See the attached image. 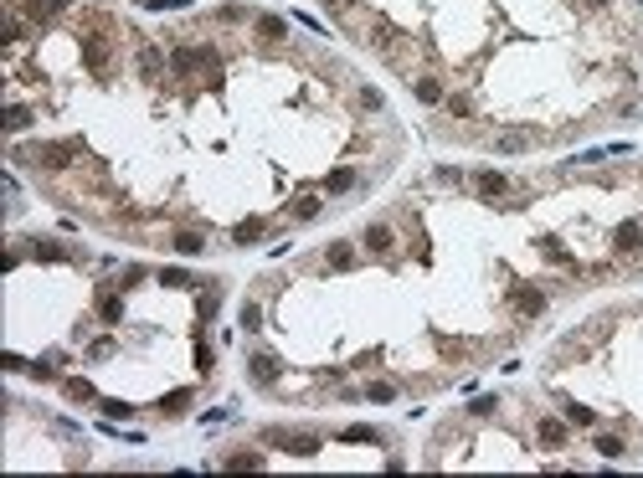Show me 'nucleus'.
<instances>
[{
    "instance_id": "nucleus-1",
    "label": "nucleus",
    "mask_w": 643,
    "mask_h": 478,
    "mask_svg": "<svg viewBox=\"0 0 643 478\" xmlns=\"http://www.w3.org/2000/svg\"><path fill=\"white\" fill-rule=\"evenodd\" d=\"M77 139H47V144H26V149H16V160H26V165H36V170H67L72 160H77Z\"/></svg>"
},
{
    "instance_id": "nucleus-2",
    "label": "nucleus",
    "mask_w": 643,
    "mask_h": 478,
    "mask_svg": "<svg viewBox=\"0 0 643 478\" xmlns=\"http://www.w3.org/2000/svg\"><path fill=\"white\" fill-rule=\"evenodd\" d=\"M263 442H268V447H283V452H298V458L319 452V438H314V432H288V427H268Z\"/></svg>"
},
{
    "instance_id": "nucleus-3",
    "label": "nucleus",
    "mask_w": 643,
    "mask_h": 478,
    "mask_svg": "<svg viewBox=\"0 0 643 478\" xmlns=\"http://www.w3.org/2000/svg\"><path fill=\"white\" fill-rule=\"evenodd\" d=\"M211 62H217V52H211V47H175V52H170L175 77H190L196 67H211Z\"/></svg>"
},
{
    "instance_id": "nucleus-4",
    "label": "nucleus",
    "mask_w": 643,
    "mask_h": 478,
    "mask_svg": "<svg viewBox=\"0 0 643 478\" xmlns=\"http://www.w3.org/2000/svg\"><path fill=\"white\" fill-rule=\"evenodd\" d=\"M82 62H88L98 77H109V36H103V31H88V36H82Z\"/></svg>"
},
{
    "instance_id": "nucleus-5",
    "label": "nucleus",
    "mask_w": 643,
    "mask_h": 478,
    "mask_svg": "<svg viewBox=\"0 0 643 478\" xmlns=\"http://www.w3.org/2000/svg\"><path fill=\"white\" fill-rule=\"evenodd\" d=\"M509 303H514V314H525V319L546 314V293H541V288H514V293H509Z\"/></svg>"
},
{
    "instance_id": "nucleus-6",
    "label": "nucleus",
    "mask_w": 643,
    "mask_h": 478,
    "mask_svg": "<svg viewBox=\"0 0 643 478\" xmlns=\"http://www.w3.org/2000/svg\"><path fill=\"white\" fill-rule=\"evenodd\" d=\"M535 139H541V134H530V129H509V134H495L489 144H495L499 155H520V149H530Z\"/></svg>"
},
{
    "instance_id": "nucleus-7",
    "label": "nucleus",
    "mask_w": 643,
    "mask_h": 478,
    "mask_svg": "<svg viewBox=\"0 0 643 478\" xmlns=\"http://www.w3.org/2000/svg\"><path fill=\"white\" fill-rule=\"evenodd\" d=\"M247 371H252V381H257V386H273V381H278V355H268V350H252Z\"/></svg>"
},
{
    "instance_id": "nucleus-8",
    "label": "nucleus",
    "mask_w": 643,
    "mask_h": 478,
    "mask_svg": "<svg viewBox=\"0 0 643 478\" xmlns=\"http://www.w3.org/2000/svg\"><path fill=\"white\" fill-rule=\"evenodd\" d=\"M612 247L623 252V257H633V252L643 247V227H638V222H623V227L612 232Z\"/></svg>"
},
{
    "instance_id": "nucleus-9",
    "label": "nucleus",
    "mask_w": 643,
    "mask_h": 478,
    "mask_svg": "<svg viewBox=\"0 0 643 478\" xmlns=\"http://www.w3.org/2000/svg\"><path fill=\"white\" fill-rule=\"evenodd\" d=\"M62 11H67V0H26V16L31 21H57Z\"/></svg>"
},
{
    "instance_id": "nucleus-10",
    "label": "nucleus",
    "mask_w": 643,
    "mask_h": 478,
    "mask_svg": "<svg viewBox=\"0 0 643 478\" xmlns=\"http://www.w3.org/2000/svg\"><path fill=\"white\" fill-rule=\"evenodd\" d=\"M412 93H417L422 103H443V82H438L433 72H422V77H412Z\"/></svg>"
},
{
    "instance_id": "nucleus-11",
    "label": "nucleus",
    "mask_w": 643,
    "mask_h": 478,
    "mask_svg": "<svg viewBox=\"0 0 643 478\" xmlns=\"http://www.w3.org/2000/svg\"><path fill=\"white\" fill-rule=\"evenodd\" d=\"M391 242H396V237H391V227H386V222H371V227H366V247H371V252H391Z\"/></svg>"
},
{
    "instance_id": "nucleus-12",
    "label": "nucleus",
    "mask_w": 643,
    "mask_h": 478,
    "mask_svg": "<svg viewBox=\"0 0 643 478\" xmlns=\"http://www.w3.org/2000/svg\"><path fill=\"white\" fill-rule=\"evenodd\" d=\"M222 468H232V473H247V468H263V452H247V447H237L232 458H222Z\"/></svg>"
},
{
    "instance_id": "nucleus-13",
    "label": "nucleus",
    "mask_w": 643,
    "mask_h": 478,
    "mask_svg": "<svg viewBox=\"0 0 643 478\" xmlns=\"http://www.w3.org/2000/svg\"><path fill=\"white\" fill-rule=\"evenodd\" d=\"M474 185H479V195H504V190H509V180L499 175V170H479Z\"/></svg>"
},
{
    "instance_id": "nucleus-14",
    "label": "nucleus",
    "mask_w": 643,
    "mask_h": 478,
    "mask_svg": "<svg viewBox=\"0 0 643 478\" xmlns=\"http://www.w3.org/2000/svg\"><path fill=\"white\" fill-rule=\"evenodd\" d=\"M257 237H263V222H257V216H247V222H237V227H232V242H237V247L257 242Z\"/></svg>"
},
{
    "instance_id": "nucleus-15",
    "label": "nucleus",
    "mask_w": 643,
    "mask_h": 478,
    "mask_svg": "<svg viewBox=\"0 0 643 478\" xmlns=\"http://www.w3.org/2000/svg\"><path fill=\"white\" fill-rule=\"evenodd\" d=\"M325 268H355V252H350V242H330V252H325Z\"/></svg>"
},
{
    "instance_id": "nucleus-16",
    "label": "nucleus",
    "mask_w": 643,
    "mask_h": 478,
    "mask_svg": "<svg viewBox=\"0 0 643 478\" xmlns=\"http://www.w3.org/2000/svg\"><path fill=\"white\" fill-rule=\"evenodd\" d=\"M98 314H103V324H119L124 319V298L119 293H98Z\"/></svg>"
},
{
    "instance_id": "nucleus-17",
    "label": "nucleus",
    "mask_w": 643,
    "mask_h": 478,
    "mask_svg": "<svg viewBox=\"0 0 643 478\" xmlns=\"http://www.w3.org/2000/svg\"><path fill=\"white\" fill-rule=\"evenodd\" d=\"M257 36L283 41V36H288V21H278V16H257Z\"/></svg>"
},
{
    "instance_id": "nucleus-18",
    "label": "nucleus",
    "mask_w": 643,
    "mask_h": 478,
    "mask_svg": "<svg viewBox=\"0 0 643 478\" xmlns=\"http://www.w3.org/2000/svg\"><path fill=\"white\" fill-rule=\"evenodd\" d=\"M535 432H541V442H546V447H561V442H566V427L556 422V417H546V422L535 427Z\"/></svg>"
},
{
    "instance_id": "nucleus-19",
    "label": "nucleus",
    "mask_w": 643,
    "mask_h": 478,
    "mask_svg": "<svg viewBox=\"0 0 643 478\" xmlns=\"http://www.w3.org/2000/svg\"><path fill=\"white\" fill-rule=\"evenodd\" d=\"M185 406H190V391H185V386H180V391H170V396L160 401V411H165V417H180Z\"/></svg>"
},
{
    "instance_id": "nucleus-20",
    "label": "nucleus",
    "mask_w": 643,
    "mask_h": 478,
    "mask_svg": "<svg viewBox=\"0 0 643 478\" xmlns=\"http://www.w3.org/2000/svg\"><path fill=\"white\" fill-rule=\"evenodd\" d=\"M26 124H31V108H26V103H11V108H6V129H11V134H21Z\"/></svg>"
},
{
    "instance_id": "nucleus-21",
    "label": "nucleus",
    "mask_w": 643,
    "mask_h": 478,
    "mask_svg": "<svg viewBox=\"0 0 643 478\" xmlns=\"http://www.w3.org/2000/svg\"><path fill=\"white\" fill-rule=\"evenodd\" d=\"M139 72H144V82L160 77V52L155 47H139Z\"/></svg>"
},
{
    "instance_id": "nucleus-22",
    "label": "nucleus",
    "mask_w": 643,
    "mask_h": 478,
    "mask_svg": "<svg viewBox=\"0 0 643 478\" xmlns=\"http://www.w3.org/2000/svg\"><path fill=\"white\" fill-rule=\"evenodd\" d=\"M175 252H185V257H196V252H206V242H201V232H175Z\"/></svg>"
},
{
    "instance_id": "nucleus-23",
    "label": "nucleus",
    "mask_w": 643,
    "mask_h": 478,
    "mask_svg": "<svg viewBox=\"0 0 643 478\" xmlns=\"http://www.w3.org/2000/svg\"><path fill=\"white\" fill-rule=\"evenodd\" d=\"M319 216V195H298L293 201V222H314Z\"/></svg>"
},
{
    "instance_id": "nucleus-24",
    "label": "nucleus",
    "mask_w": 643,
    "mask_h": 478,
    "mask_svg": "<svg viewBox=\"0 0 643 478\" xmlns=\"http://www.w3.org/2000/svg\"><path fill=\"white\" fill-rule=\"evenodd\" d=\"M541 252L551 257V263H561V268H571V252H566L561 242H556V237H541Z\"/></svg>"
},
{
    "instance_id": "nucleus-25",
    "label": "nucleus",
    "mask_w": 643,
    "mask_h": 478,
    "mask_svg": "<svg viewBox=\"0 0 643 478\" xmlns=\"http://www.w3.org/2000/svg\"><path fill=\"white\" fill-rule=\"evenodd\" d=\"M566 422H571V427H592V422H597V411H587L582 401H566Z\"/></svg>"
},
{
    "instance_id": "nucleus-26",
    "label": "nucleus",
    "mask_w": 643,
    "mask_h": 478,
    "mask_svg": "<svg viewBox=\"0 0 643 478\" xmlns=\"http://www.w3.org/2000/svg\"><path fill=\"white\" fill-rule=\"evenodd\" d=\"M62 391H67V401H93V381H82V376H72Z\"/></svg>"
},
{
    "instance_id": "nucleus-27",
    "label": "nucleus",
    "mask_w": 643,
    "mask_h": 478,
    "mask_svg": "<svg viewBox=\"0 0 643 478\" xmlns=\"http://www.w3.org/2000/svg\"><path fill=\"white\" fill-rule=\"evenodd\" d=\"M355 185V170H330L325 175V190H350Z\"/></svg>"
},
{
    "instance_id": "nucleus-28",
    "label": "nucleus",
    "mask_w": 643,
    "mask_h": 478,
    "mask_svg": "<svg viewBox=\"0 0 643 478\" xmlns=\"http://www.w3.org/2000/svg\"><path fill=\"white\" fill-rule=\"evenodd\" d=\"M31 252H36V257H52V263H62V257H72V252L62 247V242H31Z\"/></svg>"
},
{
    "instance_id": "nucleus-29",
    "label": "nucleus",
    "mask_w": 643,
    "mask_h": 478,
    "mask_svg": "<svg viewBox=\"0 0 643 478\" xmlns=\"http://www.w3.org/2000/svg\"><path fill=\"white\" fill-rule=\"evenodd\" d=\"M340 438H345V442H381V432L376 427H345Z\"/></svg>"
},
{
    "instance_id": "nucleus-30",
    "label": "nucleus",
    "mask_w": 643,
    "mask_h": 478,
    "mask_svg": "<svg viewBox=\"0 0 643 478\" xmlns=\"http://www.w3.org/2000/svg\"><path fill=\"white\" fill-rule=\"evenodd\" d=\"M103 417H109V422H129V417H134V406H129V401H103Z\"/></svg>"
},
{
    "instance_id": "nucleus-31",
    "label": "nucleus",
    "mask_w": 643,
    "mask_h": 478,
    "mask_svg": "<svg viewBox=\"0 0 643 478\" xmlns=\"http://www.w3.org/2000/svg\"><path fill=\"white\" fill-rule=\"evenodd\" d=\"M438 350H443L448 360H463V355H468V344H463V340H448V335H438Z\"/></svg>"
},
{
    "instance_id": "nucleus-32",
    "label": "nucleus",
    "mask_w": 643,
    "mask_h": 478,
    "mask_svg": "<svg viewBox=\"0 0 643 478\" xmlns=\"http://www.w3.org/2000/svg\"><path fill=\"white\" fill-rule=\"evenodd\" d=\"M160 283H165V288H185V283H190V273H185V268H165V273H160Z\"/></svg>"
},
{
    "instance_id": "nucleus-33",
    "label": "nucleus",
    "mask_w": 643,
    "mask_h": 478,
    "mask_svg": "<svg viewBox=\"0 0 643 478\" xmlns=\"http://www.w3.org/2000/svg\"><path fill=\"white\" fill-rule=\"evenodd\" d=\"M366 396H371V401H391V396H396V386H391V381H371V386H366Z\"/></svg>"
},
{
    "instance_id": "nucleus-34",
    "label": "nucleus",
    "mask_w": 643,
    "mask_h": 478,
    "mask_svg": "<svg viewBox=\"0 0 643 478\" xmlns=\"http://www.w3.org/2000/svg\"><path fill=\"white\" fill-rule=\"evenodd\" d=\"M597 452L603 458H623V438H597Z\"/></svg>"
},
{
    "instance_id": "nucleus-35",
    "label": "nucleus",
    "mask_w": 643,
    "mask_h": 478,
    "mask_svg": "<svg viewBox=\"0 0 643 478\" xmlns=\"http://www.w3.org/2000/svg\"><path fill=\"white\" fill-rule=\"evenodd\" d=\"M448 103V114H458V119H468V114H474V103H468L463 93H453V98H443Z\"/></svg>"
},
{
    "instance_id": "nucleus-36",
    "label": "nucleus",
    "mask_w": 643,
    "mask_h": 478,
    "mask_svg": "<svg viewBox=\"0 0 643 478\" xmlns=\"http://www.w3.org/2000/svg\"><path fill=\"white\" fill-rule=\"evenodd\" d=\"M257 324H263V309H257V303H242V330H257Z\"/></svg>"
},
{
    "instance_id": "nucleus-37",
    "label": "nucleus",
    "mask_w": 643,
    "mask_h": 478,
    "mask_svg": "<svg viewBox=\"0 0 643 478\" xmlns=\"http://www.w3.org/2000/svg\"><path fill=\"white\" fill-rule=\"evenodd\" d=\"M139 6H149V11H180V6H190V0H139Z\"/></svg>"
},
{
    "instance_id": "nucleus-38",
    "label": "nucleus",
    "mask_w": 643,
    "mask_h": 478,
    "mask_svg": "<svg viewBox=\"0 0 643 478\" xmlns=\"http://www.w3.org/2000/svg\"><path fill=\"white\" fill-rule=\"evenodd\" d=\"M134 283H144V268H124V278H119V288H134Z\"/></svg>"
},
{
    "instance_id": "nucleus-39",
    "label": "nucleus",
    "mask_w": 643,
    "mask_h": 478,
    "mask_svg": "<svg viewBox=\"0 0 643 478\" xmlns=\"http://www.w3.org/2000/svg\"><path fill=\"white\" fill-rule=\"evenodd\" d=\"M103 355H114V340H98L93 350H88V360H103Z\"/></svg>"
},
{
    "instance_id": "nucleus-40",
    "label": "nucleus",
    "mask_w": 643,
    "mask_h": 478,
    "mask_svg": "<svg viewBox=\"0 0 643 478\" xmlns=\"http://www.w3.org/2000/svg\"><path fill=\"white\" fill-rule=\"evenodd\" d=\"M196 371H211V344H196Z\"/></svg>"
},
{
    "instance_id": "nucleus-41",
    "label": "nucleus",
    "mask_w": 643,
    "mask_h": 478,
    "mask_svg": "<svg viewBox=\"0 0 643 478\" xmlns=\"http://www.w3.org/2000/svg\"><path fill=\"white\" fill-rule=\"evenodd\" d=\"M495 406H499L495 396H479V401H474V417H489V411H495Z\"/></svg>"
},
{
    "instance_id": "nucleus-42",
    "label": "nucleus",
    "mask_w": 643,
    "mask_h": 478,
    "mask_svg": "<svg viewBox=\"0 0 643 478\" xmlns=\"http://www.w3.org/2000/svg\"><path fill=\"white\" fill-rule=\"evenodd\" d=\"M638 6H643V0H638Z\"/></svg>"
}]
</instances>
